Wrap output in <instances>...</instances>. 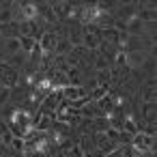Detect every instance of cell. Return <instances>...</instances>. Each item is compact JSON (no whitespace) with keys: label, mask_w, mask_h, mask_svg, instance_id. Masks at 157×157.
Returning <instances> with one entry per match:
<instances>
[{"label":"cell","mask_w":157,"mask_h":157,"mask_svg":"<svg viewBox=\"0 0 157 157\" xmlns=\"http://www.w3.org/2000/svg\"><path fill=\"white\" fill-rule=\"evenodd\" d=\"M131 151L138 153V155H146V153H153L155 151V136H148L144 131H138L131 136Z\"/></svg>","instance_id":"cell-1"},{"label":"cell","mask_w":157,"mask_h":157,"mask_svg":"<svg viewBox=\"0 0 157 157\" xmlns=\"http://www.w3.org/2000/svg\"><path fill=\"white\" fill-rule=\"evenodd\" d=\"M60 95H63V101H65V103H75V101L88 97V90H86L82 84H69V86L63 88Z\"/></svg>","instance_id":"cell-2"},{"label":"cell","mask_w":157,"mask_h":157,"mask_svg":"<svg viewBox=\"0 0 157 157\" xmlns=\"http://www.w3.org/2000/svg\"><path fill=\"white\" fill-rule=\"evenodd\" d=\"M17 80H20V73L15 69H11L7 63L5 65H0V88H13L17 86Z\"/></svg>","instance_id":"cell-3"},{"label":"cell","mask_w":157,"mask_h":157,"mask_svg":"<svg viewBox=\"0 0 157 157\" xmlns=\"http://www.w3.org/2000/svg\"><path fill=\"white\" fill-rule=\"evenodd\" d=\"M146 60H148V52H146V50L125 52V67H127V69H140V67H144Z\"/></svg>","instance_id":"cell-4"},{"label":"cell","mask_w":157,"mask_h":157,"mask_svg":"<svg viewBox=\"0 0 157 157\" xmlns=\"http://www.w3.org/2000/svg\"><path fill=\"white\" fill-rule=\"evenodd\" d=\"M105 95H110V86H108V84H97L95 88L88 90V99H90V101H99V99H103Z\"/></svg>","instance_id":"cell-5"},{"label":"cell","mask_w":157,"mask_h":157,"mask_svg":"<svg viewBox=\"0 0 157 157\" xmlns=\"http://www.w3.org/2000/svg\"><path fill=\"white\" fill-rule=\"evenodd\" d=\"M20 45H22V52L26 54H33L37 50V41L33 37H20Z\"/></svg>","instance_id":"cell-6"},{"label":"cell","mask_w":157,"mask_h":157,"mask_svg":"<svg viewBox=\"0 0 157 157\" xmlns=\"http://www.w3.org/2000/svg\"><path fill=\"white\" fill-rule=\"evenodd\" d=\"M142 118L144 123H155V103H142Z\"/></svg>","instance_id":"cell-7"},{"label":"cell","mask_w":157,"mask_h":157,"mask_svg":"<svg viewBox=\"0 0 157 157\" xmlns=\"http://www.w3.org/2000/svg\"><path fill=\"white\" fill-rule=\"evenodd\" d=\"M24 146H26V144H24V140H22V138H13L9 148H11V151H15V155H24Z\"/></svg>","instance_id":"cell-8"},{"label":"cell","mask_w":157,"mask_h":157,"mask_svg":"<svg viewBox=\"0 0 157 157\" xmlns=\"http://www.w3.org/2000/svg\"><path fill=\"white\" fill-rule=\"evenodd\" d=\"M110 67H112V65H110V63H108L103 56H99V58L95 60V69H97V71H108Z\"/></svg>","instance_id":"cell-9"},{"label":"cell","mask_w":157,"mask_h":157,"mask_svg":"<svg viewBox=\"0 0 157 157\" xmlns=\"http://www.w3.org/2000/svg\"><path fill=\"white\" fill-rule=\"evenodd\" d=\"M0 157H9V155H5V153H0Z\"/></svg>","instance_id":"cell-10"},{"label":"cell","mask_w":157,"mask_h":157,"mask_svg":"<svg viewBox=\"0 0 157 157\" xmlns=\"http://www.w3.org/2000/svg\"><path fill=\"white\" fill-rule=\"evenodd\" d=\"M0 153H2V151H0Z\"/></svg>","instance_id":"cell-11"}]
</instances>
